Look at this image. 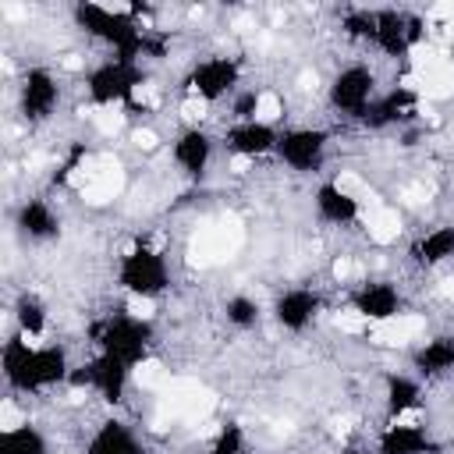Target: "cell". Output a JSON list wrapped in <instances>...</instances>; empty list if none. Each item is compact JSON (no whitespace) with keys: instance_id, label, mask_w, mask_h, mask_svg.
Segmentation results:
<instances>
[{"instance_id":"6da1fadb","label":"cell","mask_w":454,"mask_h":454,"mask_svg":"<svg viewBox=\"0 0 454 454\" xmlns=\"http://www.w3.org/2000/svg\"><path fill=\"white\" fill-rule=\"evenodd\" d=\"M238 245H242V220L238 216H223L220 223L206 227V231H199L192 238L188 259H192V266H213V263L227 259Z\"/></svg>"},{"instance_id":"7a4b0ae2","label":"cell","mask_w":454,"mask_h":454,"mask_svg":"<svg viewBox=\"0 0 454 454\" xmlns=\"http://www.w3.org/2000/svg\"><path fill=\"white\" fill-rule=\"evenodd\" d=\"M209 408H213V394L206 387H199L195 380H178L163 390V412H170V415L199 419Z\"/></svg>"},{"instance_id":"3957f363","label":"cell","mask_w":454,"mask_h":454,"mask_svg":"<svg viewBox=\"0 0 454 454\" xmlns=\"http://www.w3.org/2000/svg\"><path fill=\"white\" fill-rule=\"evenodd\" d=\"M125 188V170H121V163L114 160V156H99L96 163H92V178L85 181V199L92 202V206H99V202H110L114 195H118Z\"/></svg>"},{"instance_id":"277c9868","label":"cell","mask_w":454,"mask_h":454,"mask_svg":"<svg viewBox=\"0 0 454 454\" xmlns=\"http://www.w3.org/2000/svg\"><path fill=\"white\" fill-rule=\"evenodd\" d=\"M426 330V319L422 316H390V319H380L369 326V337L373 345H383V348H401L415 333Z\"/></svg>"},{"instance_id":"5b68a950","label":"cell","mask_w":454,"mask_h":454,"mask_svg":"<svg viewBox=\"0 0 454 454\" xmlns=\"http://www.w3.org/2000/svg\"><path fill=\"white\" fill-rule=\"evenodd\" d=\"M366 231H369V238H373V242L387 245V242H394V238H397V231H401V223H397V213H394V209H383V206L373 199V202H369V213H366Z\"/></svg>"},{"instance_id":"8992f818","label":"cell","mask_w":454,"mask_h":454,"mask_svg":"<svg viewBox=\"0 0 454 454\" xmlns=\"http://www.w3.org/2000/svg\"><path fill=\"white\" fill-rule=\"evenodd\" d=\"M419 92H426L429 99H443V96H454V64H443L429 75L419 78Z\"/></svg>"},{"instance_id":"52a82bcc","label":"cell","mask_w":454,"mask_h":454,"mask_svg":"<svg viewBox=\"0 0 454 454\" xmlns=\"http://www.w3.org/2000/svg\"><path fill=\"white\" fill-rule=\"evenodd\" d=\"M412 64H415V75L422 78V75L443 68V64H447V57H443L436 46H415V50H412Z\"/></svg>"},{"instance_id":"ba28073f","label":"cell","mask_w":454,"mask_h":454,"mask_svg":"<svg viewBox=\"0 0 454 454\" xmlns=\"http://www.w3.org/2000/svg\"><path fill=\"white\" fill-rule=\"evenodd\" d=\"M92 121L103 135H118L121 125H125V114L118 106H99V110H92Z\"/></svg>"},{"instance_id":"9c48e42d","label":"cell","mask_w":454,"mask_h":454,"mask_svg":"<svg viewBox=\"0 0 454 454\" xmlns=\"http://www.w3.org/2000/svg\"><path fill=\"white\" fill-rule=\"evenodd\" d=\"M277 118H280V99H277L273 92H263V96L256 99V121L270 125V121H277Z\"/></svg>"},{"instance_id":"30bf717a","label":"cell","mask_w":454,"mask_h":454,"mask_svg":"<svg viewBox=\"0 0 454 454\" xmlns=\"http://www.w3.org/2000/svg\"><path fill=\"white\" fill-rule=\"evenodd\" d=\"M337 192L345 195V199H373L369 188H366L355 174H340V178H337Z\"/></svg>"},{"instance_id":"8fae6325","label":"cell","mask_w":454,"mask_h":454,"mask_svg":"<svg viewBox=\"0 0 454 454\" xmlns=\"http://www.w3.org/2000/svg\"><path fill=\"white\" fill-rule=\"evenodd\" d=\"M135 380H139L142 387H156V383H163V366H160V362H142V366L135 369Z\"/></svg>"},{"instance_id":"7c38bea8","label":"cell","mask_w":454,"mask_h":454,"mask_svg":"<svg viewBox=\"0 0 454 454\" xmlns=\"http://www.w3.org/2000/svg\"><path fill=\"white\" fill-rule=\"evenodd\" d=\"M333 323H337L340 330H348V333L369 330V319H366V316H359V312H337V316H333Z\"/></svg>"},{"instance_id":"4fadbf2b","label":"cell","mask_w":454,"mask_h":454,"mask_svg":"<svg viewBox=\"0 0 454 454\" xmlns=\"http://www.w3.org/2000/svg\"><path fill=\"white\" fill-rule=\"evenodd\" d=\"M450 245H454V235H436V238H429V242L422 245V256H426V259H440Z\"/></svg>"},{"instance_id":"5bb4252c","label":"cell","mask_w":454,"mask_h":454,"mask_svg":"<svg viewBox=\"0 0 454 454\" xmlns=\"http://www.w3.org/2000/svg\"><path fill=\"white\" fill-rule=\"evenodd\" d=\"M22 412L15 408V405H4V408H0V429H4V433H18L22 429Z\"/></svg>"},{"instance_id":"9a60e30c","label":"cell","mask_w":454,"mask_h":454,"mask_svg":"<svg viewBox=\"0 0 454 454\" xmlns=\"http://www.w3.org/2000/svg\"><path fill=\"white\" fill-rule=\"evenodd\" d=\"M128 312H132L135 319H149V316L156 312V305H153L149 298H139V295H135V298H128Z\"/></svg>"},{"instance_id":"2e32d148","label":"cell","mask_w":454,"mask_h":454,"mask_svg":"<svg viewBox=\"0 0 454 454\" xmlns=\"http://www.w3.org/2000/svg\"><path fill=\"white\" fill-rule=\"evenodd\" d=\"M135 103H142V106H156L160 96H156L153 85H135Z\"/></svg>"},{"instance_id":"e0dca14e","label":"cell","mask_w":454,"mask_h":454,"mask_svg":"<svg viewBox=\"0 0 454 454\" xmlns=\"http://www.w3.org/2000/svg\"><path fill=\"white\" fill-rule=\"evenodd\" d=\"M185 118L188 121H202L206 118V99H188L185 103Z\"/></svg>"},{"instance_id":"ac0fdd59","label":"cell","mask_w":454,"mask_h":454,"mask_svg":"<svg viewBox=\"0 0 454 454\" xmlns=\"http://www.w3.org/2000/svg\"><path fill=\"white\" fill-rule=\"evenodd\" d=\"M132 142H135L139 149H153V146H156V135H153L149 128H139V132L132 135Z\"/></svg>"},{"instance_id":"d6986e66","label":"cell","mask_w":454,"mask_h":454,"mask_svg":"<svg viewBox=\"0 0 454 454\" xmlns=\"http://www.w3.org/2000/svg\"><path fill=\"white\" fill-rule=\"evenodd\" d=\"M405 195H408V202H429L433 188H429V185H412V188H408Z\"/></svg>"},{"instance_id":"ffe728a7","label":"cell","mask_w":454,"mask_h":454,"mask_svg":"<svg viewBox=\"0 0 454 454\" xmlns=\"http://www.w3.org/2000/svg\"><path fill=\"white\" fill-rule=\"evenodd\" d=\"M352 270H355V266H352L348 259H337V263H333V273H337V277H348Z\"/></svg>"},{"instance_id":"44dd1931","label":"cell","mask_w":454,"mask_h":454,"mask_svg":"<svg viewBox=\"0 0 454 454\" xmlns=\"http://www.w3.org/2000/svg\"><path fill=\"white\" fill-rule=\"evenodd\" d=\"M440 298H454V277L440 284Z\"/></svg>"},{"instance_id":"7402d4cb","label":"cell","mask_w":454,"mask_h":454,"mask_svg":"<svg viewBox=\"0 0 454 454\" xmlns=\"http://www.w3.org/2000/svg\"><path fill=\"white\" fill-rule=\"evenodd\" d=\"M231 167H235V174H245V170H249V160H245V156H235Z\"/></svg>"},{"instance_id":"603a6c76","label":"cell","mask_w":454,"mask_h":454,"mask_svg":"<svg viewBox=\"0 0 454 454\" xmlns=\"http://www.w3.org/2000/svg\"><path fill=\"white\" fill-rule=\"evenodd\" d=\"M298 82H302V89H316V71H305Z\"/></svg>"},{"instance_id":"cb8c5ba5","label":"cell","mask_w":454,"mask_h":454,"mask_svg":"<svg viewBox=\"0 0 454 454\" xmlns=\"http://www.w3.org/2000/svg\"><path fill=\"white\" fill-rule=\"evenodd\" d=\"M333 429H337V433H348V429H352V419H333Z\"/></svg>"},{"instance_id":"d4e9b609","label":"cell","mask_w":454,"mask_h":454,"mask_svg":"<svg viewBox=\"0 0 454 454\" xmlns=\"http://www.w3.org/2000/svg\"><path fill=\"white\" fill-rule=\"evenodd\" d=\"M64 68H68V71H78V68H82V61H78V57L71 53V57H68V61H64Z\"/></svg>"}]
</instances>
